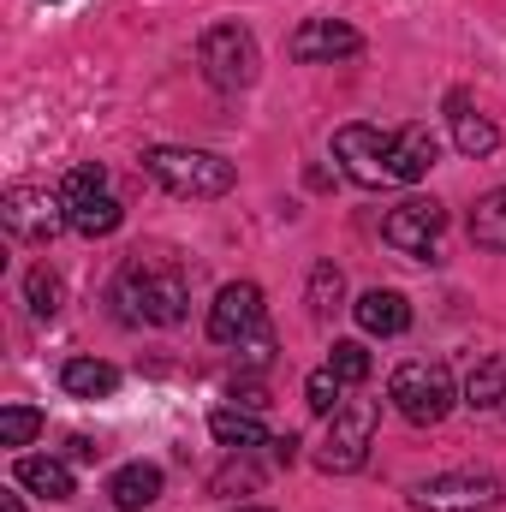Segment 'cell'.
Here are the masks:
<instances>
[{"mask_svg": "<svg viewBox=\"0 0 506 512\" xmlns=\"http://www.w3.org/2000/svg\"><path fill=\"white\" fill-rule=\"evenodd\" d=\"M143 173L167 197H227L239 185V167L227 155H215V149H173V143L149 149L143 155Z\"/></svg>", "mask_w": 506, "mask_h": 512, "instance_id": "1", "label": "cell"}, {"mask_svg": "<svg viewBox=\"0 0 506 512\" xmlns=\"http://www.w3.org/2000/svg\"><path fill=\"white\" fill-rule=\"evenodd\" d=\"M114 298L126 304L131 322H149V328L185 322V304H191L185 274L167 268V262H131L126 274H120V286H114Z\"/></svg>", "mask_w": 506, "mask_h": 512, "instance_id": "2", "label": "cell"}, {"mask_svg": "<svg viewBox=\"0 0 506 512\" xmlns=\"http://www.w3.org/2000/svg\"><path fill=\"white\" fill-rule=\"evenodd\" d=\"M60 203H66V221H72L78 239H108L126 221V209H120V197L108 185V167H96V161H78L60 179Z\"/></svg>", "mask_w": 506, "mask_h": 512, "instance_id": "3", "label": "cell"}, {"mask_svg": "<svg viewBox=\"0 0 506 512\" xmlns=\"http://www.w3.org/2000/svg\"><path fill=\"white\" fill-rule=\"evenodd\" d=\"M387 399L399 405V417L405 423H417V429H429V423H441L447 411H453V370L441 364V358H411V364H399L393 370V382H387Z\"/></svg>", "mask_w": 506, "mask_h": 512, "instance_id": "4", "label": "cell"}, {"mask_svg": "<svg viewBox=\"0 0 506 512\" xmlns=\"http://www.w3.org/2000/svg\"><path fill=\"white\" fill-rule=\"evenodd\" d=\"M376 423H381L376 399H346V405L328 417V435H322V447H316V465H322L328 477L364 471V459H370V447H376Z\"/></svg>", "mask_w": 506, "mask_h": 512, "instance_id": "5", "label": "cell"}, {"mask_svg": "<svg viewBox=\"0 0 506 512\" xmlns=\"http://www.w3.org/2000/svg\"><path fill=\"white\" fill-rule=\"evenodd\" d=\"M197 60H203V78L215 90H245V84H256V66H262L256 36L245 24H209L197 42Z\"/></svg>", "mask_w": 506, "mask_h": 512, "instance_id": "6", "label": "cell"}, {"mask_svg": "<svg viewBox=\"0 0 506 512\" xmlns=\"http://www.w3.org/2000/svg\"><path fill=\"white\" fill-rule=\"evenodd\" d=\"M501 501H506V477H495V471H441V477L411 489L417 512H489Z\"/></svg>", "mask_w": 506, "mask_h": 512, "instance_id": "7", "label": "cell"}, {"mask_svg": "<svg viewBox=\"0 0 506 512\" xmlns=\"http://www.w3.org/2000/svg\"><path fill=\"white\" fill-rule=\"evenodd\" d=\"M334 161L346 167V179H358V185H370V191H381V185H399V173H393V131L381 126H340L334 131Z\"/></svg>", "mask_w": 506, "mask_h": 512, "instance_id": "8", "label": "cell"}, {"mask_svg": "<svg viewBox=\"0 0 506 512\" xmlns=\"http://www.w3.org/2000/svg\"><path fill=\"white\" fill-rule=\"evenodd\" d=\"M0 221H6L12 239H30V245H48V239H60L72 227L60 191H42V185H12L0 197Z\"/></svg>", "mask_w": 506, "mask_h": 512, "instance_id": "9", "label": "cell"}, {"mask_svg": "<svg viewBox=\"0 0 506 512\" xmlns=\"http://www.w3.org/2000/svg\"><path fill=\"white\" fill-rule=\"evenodd\" d=\"M441 233H447V209H441L435 197H405V203H393L387 221H381V239L405 256H429L441 245Z\"/></svg>", "mask_w": 506, "mask_h": 512, "instance_id": "10", "label": "cell"}, {"mask_svg": "<svg viewBox=\"0 0 506 512\" xmlns=\"http://www.w3.org/2000/svg\"><path fill=\"white\" fill-rule=\"evenodd\" d=\"M256 328H262V286L256 280L221 286L215 304H209V340L215 346H245Z\"/></svg>", "mask_w": 506, "mask_h": 512, "instance_id": "11", "label": "cell"}, {"mask_svg": "<svg viewBox=\"0 0 506 512\" xmlns=\"http://www.w3.org/2000/svg\"><path fill=\"white\" fill-rule=\"evenodd\" d=\"M358 48H364V36L352 24H340V18H304L292 30V42H286V54L298 66H334V60H352Z\"/></svg>", "mask_w": 506, "mask_h": 512, "instance_id": "12", "label": "cell"}, {"mask_svg": "<svg viewBox=\"0 0 506 512\" xmlns=\"http://www.w3.org/2000/svg\"><path fill=\"white\" fill-rule=\"evenodd\" d=\"M12 477H18V489H30L42 501H72V465L54 459V453H24L12 465Z\"/></svg>", "mask_w": 506, "mask_h": 512, "instance_id": "13", "label": "cell"}, {"mask_svg": "<svg viewBox=\"0 0 506 512\" xmlns=\"http://www.w3.org/2000/svg\"><path fill=\"white\" fill-rule=\"evenodd\" d=\"M352 310H358V328H364V334H381V340H393V334L411 328V304H405V292H393V286L364 292Z\"/></svg>", "mask_w": 506, "mask_h": 512, "instance_id": "14", "label": "cell"}, {"mask_svg": "<svg viewBox=\"0 0 506 512\" xmlns=\"http://www.w3.org/2000/svg\"><path fill=\"white\" fill-rule=\"evenodd\" d=\"M108 495H114V507H120V512L155 507V501H161V465H149V459L120 465V471L108 477Z\"/></svg>", "mask_w": 506, "mask_h": 512, "instance_id": "15", "label": "cell"}, {"mask_svg": "<svg viewBox=\"0 0 506 512\" xmlns=\"http://www.w3.org/2000/svg\"><path fill=\"white\" fill-rule=\"evenodd\" d=\"M209 435L227 447V453H256V447H268V429H262V417H256L251 405L239 411V405H215L209 411Z\"/></svg>", "mask_w": 506, "mask_h": 512, "instance_id": "16", "label": "cell"}, {"mask_svg": "<svg viewBox=\"0 0 506 512\" xmlns=\"http://www.w3.org/2000/svg\"><path fill=\"white\" fill-rule=\"evenodd\" d=\"M447 114H453V143H459V155L483 161V155H495V149H501V131H495V120H483L465 96H453V102H447Z\"/></svg>", "mask_w": 506, "mask_h": 512, "instance_id": "17", "label": "cell"}, {"mask_svg": "<svg viewBox=\"0 0 506 512\" xmlns=\"http://www.w3.org/2000/svg\"><path fill=\"white\" fill-rule=\"evenodd\" d=\"M435 155H441V143H435V131H429V126L393 131V173H399V185L423 179V173L435 167Z\"/></svg>", "mask_w": 506, "mask_h": 512, "instance_id": "18", "label": "cell"}, {"mask_svg": "<svg viewBox=\"0 0 506 512\" xmlns=\"http://www.w3.org/2000/svg\"><path fill=\"white\" fill-rule=\"evenodd\" d=\"M60 387H66L72 399H108V393L120 387V370H114L108 358H66Z\"/></svg>", "mask_w": 506, "mask_h": 512, "instance_id": "19", "label": "cell"}, {"mask_svg": "<svg viewBox=\"0 0 506 512\" xmlns=\"http://www.w3.org/2000/svg\"><path fill=\"white\" fill-rule=\"evenodd\" d=\"M465 405H471V411H506V352L471 364V376H465Z\"/></svg>", "mask_w": 506, "mask_h": 512, "instance_id": "20", "label": "cell"}, {"mask_svg": "<svg viewBox=\"0 0 506 512\" xmlns=\"http://www.w3.org/2000/svg\"><path fill=\"white\" fill-rule=\"evenodd\" d=\"M471 239H477L483 251H506V185L489 191V197H477V209H471Z\"/></svg>", "mask_w": 506, "mask_h": 512, "instance_id": "21", "label": "cell"}, {"mask_svg": "<svg viewBox=\"0 0 506 512\" xmlns=\"http://www.w3.org/2000/svg\"><path fill=\"white\" fill-rule=\"evenodd\" d=\"M24 298H30V316L48 322V316L60 310V298H66V292H60V274H54L48 262H36V268L24 274Z\"/></svg>", "mask_w": 506, "mask_h": 512, "instance_id": "22", "label": "cell"}, {"mask_svg": "<svg viewBox=\"0 0 506 512\" xmlns=\"http://www.w3.org/2000/svg\"><path fill=\"white\" fill-rule=\"evenodd\" d=\"M42 435V411L36 405H0V447H30Z\"/></svg>", "mask_w": 506, "mask_h": 512, "instance_id": "23", "label": "cell"}, {"mask_svg": "<svg viewBox=\"0 0 506 512\" xmlns=\"http://www.w3.org/2000/svg\"><path fill=\"white\" fill-rule=\"evenodd\" d=\"M328 370H334L346 387L370 382V352H364L358 340H334V352H328Z\"/></svg>", "mask_w": 506, "mask_h": 512, "instance_id": "24", "label": "cell"}, {"mask_svg": "<svg viewBox=\"0 0 506 512\" xmlns=\"http://www.w3.org/2000/svg\"><path fill=\"white\" fill-rule=\"evenodd\" d=\"M340 292H346L340 268H334V262H316V268H310V310H316V316L340 310Z\"/></svg>", "mask_w": 506, "mask_h": 512, "instance_id": "25", "label": "cell"}, {"mask_svg": "<svg viewBox=\"0 0 506 512\" xmlns=\"http://www.w3.org/2000/svg\"><path fill=\"white\" fill-rule=\"evenodd\" d=\"M340 393H346V382H340V376H334L328 364H322V370H316V376L304 382V399H310V411H322V417H334V411L346 405Z\"/></svg>", "mask_w": 506, "mask_h": 512, "instance_id": "26", "label": "cell"}, {"mask_svg": "<svg viewBox=\"0 0 506 512\" xmlns=\"http://www.w3.org/2000/svg\"><path fill=\"white\" fill-rule=\"evenodd\" d=\"M239 358H245V370H268V364H274V334H268V322L239 346Z\"/></svg>", "mask_w": 506, "mask_h": 512, "instance_id": "27", "label": "cell"}, {"mask_svg": "<svg viewBox=\"0 0 506 512\" xmlns=\"http://www.w3.org/2000/svg\"><path fill=\"white\" fill-rule=\"evenodd\" d=\"M72 459H78V465H96V459H102V447H96L90 435H72Z\"/></svg>", "mask_w": 506, "mask_h": 512, "instance_id": "28", "label": "cell"}, {"mask_svg": "<svg viewBox=\"0 0 506 512\" xmlns=\"http://www.w3.org/2000/svg\"><path fill=\"white\" fill-rule=\"evenodd\" d=\"M292 453H298V435H280V441H274V459L292 465Z\"/></svg>", "mask_w": 506, "mask_h": 512, "instance_id": "29", "label": "cell"}, {"mask_svg": "<svg viewBox=\"0 0 506 512\" xmlns=\"http://www.w3.org/2000/svg\"><path fill=\"white\" fill-rule=\"evenodd\" d=\"M0 512H24V501L18 495H0Z\"/></svg>", "mask_w": 506, "mask_h": 512, "instance_id": "30", "label": "cell"}, {"mask_svg": "<svg viewBox=\"0 0 506 512\" xmlns=\"http://www.w3.org/2000/svg\"><path fill=\"white\" fill-rule=\"evenodd\" d=\"M239 512H268V507H239Z\"/></svg>", "mask_w": 506, "mask_h": 512, "instance_id": "31", "label": "cell"}]
</instances>
